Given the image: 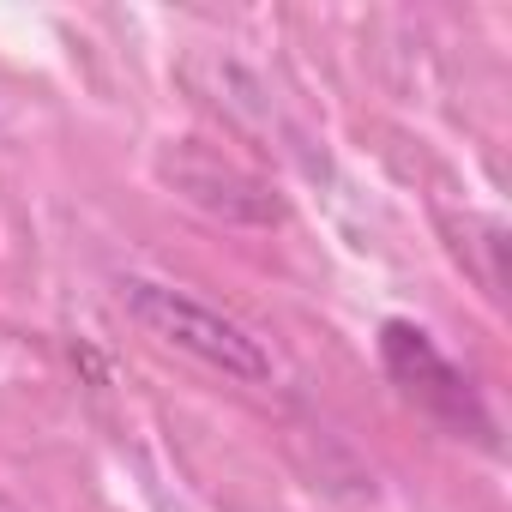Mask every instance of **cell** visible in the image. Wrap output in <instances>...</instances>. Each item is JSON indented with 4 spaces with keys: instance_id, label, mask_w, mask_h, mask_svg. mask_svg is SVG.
I'll return each mask as SVG.
<instances>
[{
    "instance_id": "obj_1",
    "label": "cell",
    "mask_w": 512,
    "mask_h": 512,
    "mask_svg": "<svg viewBox=\"0 0 512 512\" xmlns=\"http://www.w3.org/2000/svg\"><path fill=\"white\" fill-rule=\"evenodd\" d=\"M139 314H145L151 326H163L175 344H187V350H199L205 362H217V368H235V374H266V356L253 350L229 320L205 314L199 302H187V296H175V290L139 284Z\"/></svg>"
},
{
    "instance_id": "obj_2",
    "label": "cell",
    "mask_w": 512,
    "mask_h": 512,
    "mask_svg": "<svg viewBox=\"0 0 512 512\" xmlns=\"http://www.w3.org/2000/svg\"><path fill=\"white\" fill-rule=\"evenodd\" d=\"M386 362H392V374L410 386V398H422V404H440L446 398V410L464 422V416H476V404H470V386L434 356V344L422 338V332H410V326H392L386 332Z\"/></svg>"
}]
</instances>
